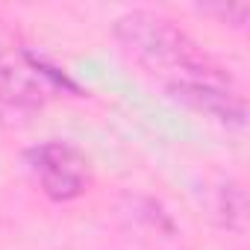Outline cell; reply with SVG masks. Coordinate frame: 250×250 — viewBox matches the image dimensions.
Listing matches in <instances>:
<instances>
[{"instance_id": "1", "label": "cell", "mask_w": 250, "mask_h": 250, "mask_svg": "<svg viewBox=\"0 0 250 250\" xmlns=\"http://www.w3.org/2000/svg\"><path fill=\"white\" fill-rule=\"evenodd\" d=\"M112 33L174 100L215 118L224 127H244L247 100L235 80L171 18L133 9L112 24Z\"/></svg>"}, {"instance_id": "2", "label": "cell", "mask_w": 250, "mask_h": 250, "mask_svg": "<svg viewBox=\"0 0 250 250\" xmlns=\"http://www.w3.org/2000/svg\"><path fill=\"white\" fill-rule=\"evenodd\" d=\"M24 162L36 177L42 194L56 203H71L83 197L88 188V180H91L88 159L80 147L68 142H59V139L42 142L24 153Z\"/></svg>"}, {"instance_id": "3", "label": "cell", "mask_w": 250, "mask_h": 250, "mask_svg": "<svg viewBox=\"0 0 250 250\" xmlns=\"http://www.w3.org/2000/svg\"><path fill=\"white\" fill-rule=\"evenodd\" d=\"M215 212L221 218V224L229 229V232H244L247 229V194L238 183H224L218 188V203H215Z\"/></svg>"}, {"instance_id": "4", "label": "cell", "mask_w": 250, "mask_h": 250, "mask_svg": "<svg viewBox=\"0 0 250 250\" xmlns=\"http://www.w3.org/2000/svg\"><path fill=\"white\" fill-rule=\"evenodd\" d=\"M203 15H212L218 18L221 24H229L235 30H244L247 24V15H250V3H206V6H197Z\"/></svg>"}, {"instance_id": "5", "label": "cell", "mask_w": 250, "mask_h": 250, "mask_svg": "<svg viewBox=\"0 0 250 250\" xmlns=\"http://www.w3.org/2000/svg\"><path fill=\"white\" fill-rule=\"evenodd\" d=\"M21 50H12V44H9V36L3 33V27H0V71H3L15 56H18Z\"/></svg>"}]
</instances>
